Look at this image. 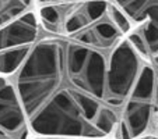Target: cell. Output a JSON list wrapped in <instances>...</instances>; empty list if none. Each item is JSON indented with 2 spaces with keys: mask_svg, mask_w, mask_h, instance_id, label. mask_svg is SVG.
Returning <instances> with one entry per match:
<instances>
[{
  "mask_svg": "<svg viewBox=\"0 0 158 139\" xmlns=\"http://www.w3.org/2000/svg\"><path fill=\"white\" fill-rule=\"evenodd\" d=\"M35 7L34 0H0V28Z\"/></svg>",
  "mask_w": 158,
  "mask_h": 139,
  "instance_id": "5b68a950",
  "label": "cell"
},
{
  "mask_svg": "<svg viewBox=\"0 0 158 139\" xmlns=\"http://www.w3.org/2000/svg\"><path fill=\"white\" fill-rule=\"evenodd\" d=\"M152 65H154V85H152L151 114H150L148 132L158 135V64H152Z\"/></svg>",
  "mask_w": 158,
  "mask_h": 139,
  "instance_id": "8992f818",
  "label": "cell"
},
{
  "mask_svg": "<svg viewBox=\"0 0 158 139\" xmlns=\"http://www.w3.org/2000/svg\"><path fill=\"white\" fill-rule=\"evenodd\" d=\"M137 139H158V135H155V133H151V132H147V133H144V135L139 136Z\"/></svg>",
  "mask_w": 158,
  "mask_h": 139,
  "instance_id": "9c48e42d",
  "label": "cell"
},
{
  "mask_svg": "<svg viewBox=\"0 0 158 139\" xmlns=\"http://www.w3.org/2000/svg\"><path fill=\"white\" fill-rule=\"evenodd\" d=\"M7 78L34 136L137 139L148 132L154 65L130 33L67 38L41 28Z\"/></svg>",
  "mask_w": 158,
  "mask_h": 139,
  "instance_id": "6da1fadb",
  "label": "cell"
},
{
  "mask_svg": "<svg viewBox=\"0 0 158 139\" xmlns=\"http://www.w3.org/2000/svg\"><path fill=\"white\" fill-rule=\"evenodd\" d=\"M35 6H46V4H56V3H72V2H80V0H34Z\"/></svg>",
  "mask_w": 158,
  "mask_h": 139,
  "instance_id": "ba28073f",
  "label": "cell"
},
{
  "mask_svg": "<svg viewBox=\"0 0 158 139\" xmlns=\"http://www.w3.org/2000/svg\"><path fill=\"white\" fill-rule=\"evenodd\" d=\"M32 139H108V138H87V136H52V135H38Z\"/></svg>",
  "mask_w": 158,
  "mask_h": 139,
  "instance_id": "52a82bcc",
  "label": "cell"
},
{
  "mask_svg": "<svg viewBox=\"0 0 158 139\" xmlns=\"http://www.w3.org/2000/svg\"><path fill=\"white\" fill-rule=\"evenodd\" d=\"M127 20L130 39L152 63L158 64V0H110Z\"/></svg>",
  "mask_w": 158,
  "mask_h": 139,
  "instance_id": "7a4b0ae2",
  "label": "cell"
},
{
  "mask_svg": "<svg viewBox=\"0 0 158 139\" xmlns=\"http://www.w3.org/2000/svg\"><path fill=\"white\" fill-rule=\"evenodd\" d=\"M34 133L11 81L0 75V139H32Z\"/></svg>",
  "mask_w": 158,
  "mask_h": 139,
  "instance_id": "277c9868",
  "label": "cell"
},
{
  "mask_svg": "<svg viewBox=\"0 0 158 139\" xmlns=\"http://www.w3.org/2000/svg\"><path fill=\"white\" fill-rule=\"evenodd\" d=\"M39 31L35 7L0 28V75L9 77L14 72Z\"/></svg>",
  "mask_w": 158,
  "mask_h": 139,
  "instance_id": "3957f363",
  "label": "cell"
}]
</instances>
